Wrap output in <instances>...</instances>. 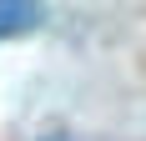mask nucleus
Segmentation results:
<instances>
[{"label":"nucleus","instance_id":"nucleus-1","mask_svg":"<svg viewBox=\"0 0 146 141\" xmlns=\"http://www.w3.org/2000/svg\"><path fill=\"white\" fill-rule=\"evenodd\" d=\"M40 25H45V5L40 0H0V41L30 35Z\"/></svg>","mask_w":146,"mask_h":141}]
</instances>
